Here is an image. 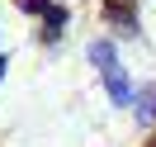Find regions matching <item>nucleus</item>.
Instances as JSON below:
<instances>
[{"label": "nucleus", "mask_w": 156, "mask_h": 147, "mask_svg": "<svg viewBox=\"0 0 156 147\" xmlns=\"http://www.w3.org/2000/svg\"><path fill=\"white\" fill-rule=\"evenodd\" d=\"M0 71H5V57H0Z\"/></svg>", "instance_id": "nucleus-3"}, {"label": "nucleus", "mask_w": 156, "mask_h": 147, "mask_svg": "<svg viewBox=\"0 0 156 147\" xmlns=\"http://www.w3.org/2000/svg\"><path fill=\"white\" fill-rule=\"evenodd\" d=\"M90 57H95V67L104 71V81H109V95H114L118 105H128V100H133V86H128L123 67L114 62V48H109V43H95V48H90Z\"/></svg>", "instance_id": "nucleus-1"}, {"label": "nucleus", "mask_w": 156, "mask_h": 147, "mask_svg": "<svg viewBox=\"0 0 156 147\" xmlns=\"http://www.w3.org/2000/svg\"><path fill=\"white\" fill-rule=\"evenodd\" d=\"M24 10H48V0H19Z\"/></svg>", "instance_id": "nucleus-2"}]
</instances>
